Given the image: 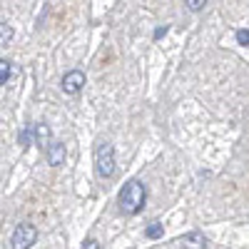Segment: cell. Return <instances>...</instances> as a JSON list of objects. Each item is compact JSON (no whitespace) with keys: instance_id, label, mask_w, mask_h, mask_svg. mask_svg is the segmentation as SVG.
<instances>
[{"instance_id":"1","label":"cell","mask_w":249,"mask_h":249,"mask_svg":"<svg viewBox=\"0 0 249 249\" xmlns=\"http://www.w3.org/2000/svg\"><path fill=\"white\" fill-rule=\"evenodd\" d=\"M144 202H147V190H144V184L137 182V179H130L120 190V210L124 214H137L144 207Z\"/></svg>"},{"instance_id":"2","label":"cell","mask_w":249,"mask_h":249,"mask_svg":"<svg viewBox=\"0 0 249 249\" xmlns=\"http://www.w3.org/2000/svg\"><path fill=\"white\" fill-rule=\"evenodd\" d=\"M95 170L102 179H110L115 175V147L110 142H102L95 150Z\"/></svg>"},{"instance_id":"3","label":"cell","mask_w":249,"mask_h":249,"mask_svg":"<svg viewBox=\"0 0 249 249\" xmlns=\"http://www.w3.org/2000/svg\"><path fill=\"white\" fill-rule=\"evenodd\" d=\"M35 242H37V230H35V224L23 222V224H18V227H15L13 242H10L13 249H30Z\"/></svg>"},{"instance_id":"4","label":"cell","mask_w":249,"mask_h":249,"mask_svg":"<svg viewBox=\"0 0 249 249\" xmlns=\"http://www.w3.org/2000/svg\"><path fill=\"white\" fill-rule=\"evenodd\" d=\"M82 88H85V72L80 70H70L62 77V92L65 95H77Z\"/></svg>"},{"instance_id":"5","label":"cell","mask_w":249,"mask_h":249,"mask_svg":"<svg viewBox=\"0 0 249 249\" xmlns=\"http://www.w3.org/2000/svg\"><path fill=\"white\" fill-rule=\"evenodd\" d=\"M45 157H48L50 167H60V164H65V157H68L65 142H50L45 147Z\"/></svg>"},{"instance_id":"6","label":"cell","mask_w":249,"mask_h":249,"mask_svg":"<svg viewBox=\"0 0 249 249\" xmlns=\"http://www.w3.org/2000/svg\"><path fill=\"white\" fill-rule=\"evenodd\" d=\"M33 137H35V144L37 147H48V144L53 142V130H50V124H45V122H37L35 127H33Z\"/></svg>"},{"instance_id":"7","label":"cell","mask_w":249,"mask_h":249,"mask_svg":"<svg viewBox=\"0 0 249 249\" xmlns=\"http://www.w3.org/2000/svg\"><path fill=\"white\" fill-rule=\"evenodd\" d=\"M204 247H207V239L197 230L190 232V234H184V239H182V249H204Z\"/></svg>"},{"instance_id":"8","label":"cell","mask_w":249,"mask_h":249,"mask_svg":"<svg viewBox=\"0 0 249 249\" xmlns=\"http://www.w3.org/2000/svg\"><path fill=\"white\" fill-rule=\"evenodd\" d=\"M13 37H15L13 25H8V23H0V48L10 45V43H13Z\"/></svg>"},{"instance_id":"9","label":"cell","mask_w":249,"mask_h":249,"mask_svg":"<svg viewBox=\"0 0 249 249\" xmlns=\"http://www.w3.org/2000/svg\"><path fill=\"white\" fill-rule=\"evenodd\" d=\"M164 234V224L162 222H150V227L144 230V237L147 239H160Z\"/></svg>"},{"instance_id":"10","label":"cell","mask_w":249,"mask_h":249,"mask_svg":"<svg viewBox=\"0 0 249 249\" xmlns=\"http://www.w3.org/2000/svg\"><path fill=\"white\" fill-rule=\"evenodd\" d=\"M18 142H20V147H30V142H33V130H20L18 135Z\"/></svg>"},{"instance_id":"11","label":"cell","mask_w":249,"mask_h":249,"mask_svg":"<svg viewBox=\"0 0 249 249\" xmlns=\"http://www.w3.org/2000/svg\"><path fill=\"white\" fill-rule=\"evenodd\" d=\"M8 77H10V62L0 57V85H5Z\"/></svg>"},{"instance_id":"12","label":"cell","mask_w":249,"mask_h":249,"mask_svg":"<svg viewBox=\"0 0 249 249\" xmlns=\"http://www.w3.org/2000/svg\"><path fill=\"white\" fill-rule=\"evenodd\" d=\"M237 43L244 45V48L249 45V30H247V28H239V30H237Z\"/></svg>"},{"instance_id":"13","label":"cell","mask_w":249,"mask_h":249,"mask_svg":"<svg viewBox=\"0 0 249 249\" xmlns=\"http://www.w3.org/2000/svg\"><path fill=\"white\" fill-rule=\"evenodd\" d=\"M204 5H207V0H187V8H190L192 13H199Z\"/></svg>"},{"instance_id":"14","label":"cell","mask_w":249,"mask_h":249,"mask_svg":"<svg viewBox=\"0 0 249 249\" xmlns=\"http://www.w3.org/2000/svg\"><path fill=\"white\" fill-rule=\"evenodd\" d=\"M82 249H100V242L97 239H88L85 244H82Z\"/></svg>"},{"instance_id":"15","label":"cell","mask_w":249,"mask_h":249,"mask_svg":"<svg viewBox=\"0 0 249 249\" xmlns=\"http://www.w3.org/2000/svg\"><path fill=\"white\" fill-rule=\"evenodd\" d=\"M162 35H167V25H164V28H157V30H155V37H157V40H160Z\"/></svg>"}]
</instances>
